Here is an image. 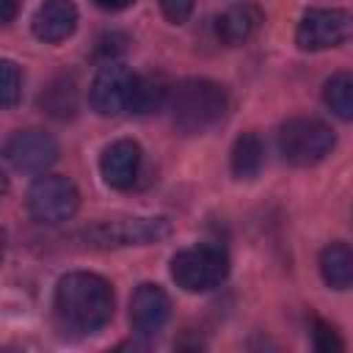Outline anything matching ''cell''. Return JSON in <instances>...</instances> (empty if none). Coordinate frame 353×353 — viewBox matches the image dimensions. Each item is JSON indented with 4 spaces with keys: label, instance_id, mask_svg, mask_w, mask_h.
<instances>
[{
    "label": "cell",
    "instance_id": "obj_8",
    "mask_svg": "<svg viewBox=\"0 0 353 353\" xmlns=\"http://www.w3.org/2000/svg\"><path fill=\"white\" fill-rule=\"evenodd\" d=\"M135 80L138 74H132L127 66L108 61L105 66H99V72L91 80V88H88L91 108L99 116H119L121 110H130Z\"/></svg>",
    "mask_w": 353,
    "mask_h": 353
},
{
    "label": "cell",
    "instance_id": "obj_22",
    "mask_svg": "<svg viewBox=\"0 0 353 353\" xmlns=\"http://www.w3.org/2000/svg\"><path fill=\"white\" fill-rule=\"evenodd\" d=\"M17 8H19V0H0V19L3 22H11L14 14H17Z\"/></svg>",
    "mask_w": 353,
    "mask_h": 353
},
{
    "label": "cell",
    "instance_id": "obj_5",
    "mask_svg": "<svg viewBox=\"0 0 353 353\" xmlns=\"http://www.w3.org/2000/svg\"><path fill=\"white\" fill-rule=\"evenodd\" d=\"M171 234V223L165 218H141V215H124V218H108L83 232L85 245L91 248H124V245H149L160 243Z\"/></svg>",
    "mask_w": 353,
    "mask_h": 353
},
{
    "label": "cell",
    "instance_id": "obj_20",
    "mask_svg": "<svg viewBox=\"0 0 353 353\" xmlns=\"http://www.w3.org/2000/svg\"><path fill=\"white\" fill-rule=\"evenodd\" d=\"M312 345H314L317 350H323V353H334V350H342V347H345V342L339 339V334H336L328 323H323V320H314Z\"/></svg>",
    "mask_w": 353,
    "mask_h": 353
},
{
    "label": "cell",
    "instance_id": "obj_3",
    "mask_svg": "<svg viewBox=\"0 0 353 353\" xmlns=\"http://www.w3.org/2000/svg\"><path fill=\"white\" fill-rule=\"evenodd\" d=\"M334 146H336V135L320 119L295 116L279 127V152L292 165H301V168L317 165L331 154Z\"/></svg>",
    "mask_w": 353,
    "mask_h": 353
},
{
    "label": "cell",
    "instance_id": "obj_21",
    "mask_svg": "<svg viewBox=\"0 0 353 353\" xmlns=\"http://www.w3.org/2000/svg\"><path fill=\"white\" fill-rule=\"evenodd\" d=\"M160 8H163V17L168 22L182 25L193 14V0H160Z\"/></svg>",
    "mask_w": 353,
    "mask_h": 353
},
{
    "label": "cell",
    "instance_id": "obj_11",
    "mask_svg": "<svg viewBox=\"0 0 353 353\" xmlns=\"http://www.w3.org/2000/svg\"><path fill=\"white\" fill-rule=\"evenodd\" d=\"M141 157H143L141 146L132 138H119V141L108 143L99 157L102 179L116 190L132 188V182L138 179V171H141Z\"/></svg>",
    "mask_w": 353,
    "mask_h": 353
},
{
    "label": "cell",
    "instance_id": "obj_15",
    "mask_svg": "<svg viewBox=\"0 0 353 353\" xmlns=\"http://www.w3.org/2000/svg\"><path fill=\"white\" fill-rule=\"evenodd\" d=\"M262 163H265V146H262L259 135L256 132L237 135V141L232 143V152H229L232 174L237 179H254L262 171Z\"/></svg>",
    "mask_w": 353,
    "mask_h": 353
},
{
    "label": "cell",
    "instance_id": "obj_16",
    "mask_svg": "<svg viewBox=\"0 0 353 353\" xmlns=\"http://www.w3.org/2000/svg\"><path fill=\"white\" fill-rule=\"evenodd\" d=\"M39 105H41L44 113L52 116V119H61V121L72 119V116L77 113V85H74V80H72V77H55V80L44 88Z\"/></svg>",
    "mask_w": 353,
    "mask_h": 353
},
{
    "label": "cell",
    "instance_id": "obj_14",
    "mask_svg": "<svg viewBox=\"0 0 353 353\" xmlns=\"http://www.w3.org/2000/svg\"><path fill=\"white\" fill-rule=\"evenodd\" d=\"M320 276L331 290L353 287V245L331 243L320 251Z\"/></svg>",
    "mask_w": 353,
    "mask_h": 353
},
{
    "label": "cell",
    "instance_id": "obj_19",
    "mask_svg": "<svg viewBox=\"0 0 353 353\" xmlns=\"http://www.w3.org/2000/svg\"><path fill=\"white\" fill-rule=\"evenodd\" d=\"M0 66H3V88H0L3 108H14L17 99H19V94H22V74H19V69H17L14 61H3Z\"/></svg>",
    "mask_w": 353,
    "mask_h": 353
},
{
    "label": "cell",
    "instance_id": "obj_1",
    "mask_svg": "<svg viewBox=\"0 0 353 353\" xmlns=\"http://www.w3.org/2000/svg\"><path fill=\"white\" fill-rule=\"evenodd\" d=\"M113 287L105 276L91 270H72L58 279L52 309L63 328L77 334H97L113 317Z\"/></svg>",
    "mask_w": 353,
    "mask_h": 353
},
{
    "label": "cell",
    "instance_id": "obj_4",
    "mask_svg": "<svg viewBox=\"0 0 353 353\" xmlns=\"http://www.w3.org/2000/svg\"><path fill=\"white\" fill-rule=\"evenodd\" d=\"M229 273V256L215 243H199L171 256V279L185 292H207Z\"/></svg>",
    "mask_w": 353,
    "mask_h": 353
},
{
    "label": "cell",
    "instance_id": "obj_7",
    "mask_svg": "<svg viewBox=\"0 0 353 353\" xmlns=\"http://www.w3.org/2000/svg\"><path fill=\"white\" fill-rule=\"evenodd\" d=\"M350 39H353V14L345 8H309L295 28V44L306 52L331 50Z\"/></svg>",
    "mask_w": 353,
    "mask_h": 353
},
{
    "label": "cell",
    "instance_id": "obj_6",
    "mask_svg": "<svg viewBox=\"0 0 353 353\" xmlns=\"http://www.w3.org/2000/svg\"><path fill=\"white\" fill-rule=\"evenodd\" d=\"M80 207V193L69 176L44 174L28 190V212L36 223H63Z\"/></svg>",
    "mask_w": 353,
    "mask_h": 353
},
{
    "label": "cell",
    "instance_id": "obj_12",
    "mask_svg": "<svg viewBox=\"0 0 353 353\" xmlns=\"http://www.w3.org/2000/svg\"><path fill=\"white\" fill-rule=\"evenodd\" d=\"M74 28H77V6L72 0H44L30 19L33 36L47 44H58L69 39Z\"/></svg>",
    "mask_w": 353,
    "mask_h": 353
},
{
    "label": "cell",
    "instance_id": "obj_17",
    "mask_svg": "<svg viewBox=\"0 0 353 353\" xmlns=\"http://www.w3.org/2000/svg\"><path fill=\"white\" fill-rule=\"evenodd\" d=\"M168 99H171V85L160 74H138L130 110L132 113H141V116L157 113Z\"/></svg>",
    "mask_w": 353,
    "mask_h": 353
},
{
    "label": "cell",
    "instance_id": "obj_13",
    "mask_svg": "<svg viewBox=\"0 0 353 353\" xmlns=\"http://www.w3.org/2000/svg\"><path fill=\"white\" fill-rule=\"evenodd\" d=\"M262 25V11L254 3H240L226 8L218 22H215V33L226 47H240L245 44Z\"/></svg>",
    "mask_w": 353,
    "mask_h": 353
},
{
    "label": "cell",
    "instance_id": "obj_10",
    "mask_svg": "<svg viewBox=\"0 0 353 353\" xmlns=\"http://www.w3.org/2000/svg\"><path fill=\"white\" fill-rule=\"evenodd\" d=\"M171 317V298L160 284H138L130 298V328L135 336H154Z\"/></svg>",
    "mask_w": 353,
    "mask_h": 353
},
{
    "label": "cell",
    "instance_id": "obj_18",
    "mask_svg": "<svg viewBox=\"0 0 353 353\" xmlns=\"http://www.w3.org/2000/svg\"><path fill=\"white\" fill-rule=\"evenodd\" d=\"M323 102L334 116L353 121V72L331 74L323 85Z\"/></svg>",
    "mask_w": 353,
    "mask_h": 353
},
{
    "label": "cell",
    "instance_id": "obj_23",
    "mask_svg": "<svg viewBox=\"0 0 353 353\" xmlns=\"http://www.w3.org/2000/svg\"><path fill=\"white\" fill-rule=\"evenodd\" d=\"M99 8H105V11H124V8H130L135 0H94Z\"/></svg>",
    "mask_w": 353,
    "mask_h": 353
},
{
    "label": "cell",
    "instance_id": "obj_2",
    "mask_svg": "<svg viewBox=\"0 0 353 353\" xmlns=\"http://www.w3.org/2000/svg\"><path fill=\"white\" fill-rule=\"evenodd\" d=\"M171 119L185 135H201L221 124L229 108V94L221 83L207 77H185L171 85Z\"/></svg>",
    "mask_w": 353,
    "mask_h": 353
},
{
    "label": "cell",
    "instance_id": "obj_9",
    "mask_svg": "<svg viewBox=\"0 0 353 353\" xmlns=\"http://www.w3.org/2000/svg\"><path fill=\"white\" fill-rule=\"evenodd\" d=\"M6 160L19 174H44L58 160V143L44 130H19L6 141Z\"/></svg>",
    "mask_w": 353,
    "mask_h": 353
}]
</instances>
